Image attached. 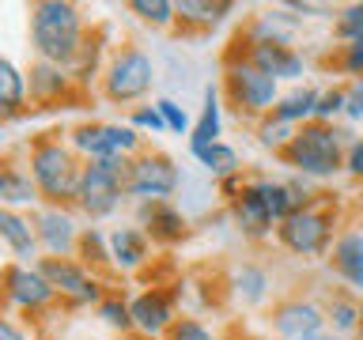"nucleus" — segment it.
<instances>
[{
	"instance_id": "4",
	"label": "nucleus",
	"mask_w": 363,
	"mask_h": 340,
	"mask_svg": "<svg viewBox=\"0 0 363 340\" xmlns=\"http://www.w3.org/2000/svg\"><path fill=\"white\" fill-rule=\"evenodd\" d=\"M79 174H84V166H76V155L65 144L45 140L30 152V178L50 200L79 197Z\"/></svg>"
},
{
	"instance_id": "42",
	"label": "nucleus",
	"mask_w": 363,
	"mask_h": 340,
	"mask_svg": "<svg viewBox=\"0 0 363 340\" xmlns=\"http://www.w3.org/2000/svg\"><path fill=\"white\" fill-rule=\"evenodd\" d=\"M318 340H333V336H318Z\"/></svg>"
},
{
	"instance_id": "5",
	"label": "nucleus",
	"mask_w": 363,
	"mask_h": 340,
	"mask_svg": "<svg viewBox=\"0 0 363 340\" xmlns=\"http://www.w3.org/2000/svg\"><path fill=\"white\" fill-rule=\"evenodd\" d=\"M227 95H231V102L238 106V113H265L269 106L277 110L280 102V87L277 79L265 76L257 64L250 61H231L227 64Z\"/></svg>"
},
{
	"instance_id": "8",
	"label": "nucleus",
	"mask_w": 363,
	"mask_h": 340,
	"mask_svg": "<svg viewBox=\"0 0 363 340\" xmlns=\"http://www.w3.org/2000/svg\"><path fill=\"white\" fill-rule=\"evenodd\" d=\"M178 189V170L167 155H140L129 170V193L144 204H163Z\"/></svg>"
},
{
	"instance_id": "23",
	"label": "nucleus",
	"mask_w": 363,
	"mask_h": 340,
	"mask_svg": "<svg viewBox=\"0 0 363 340\" xmlns=\"http://www.w3.org/2000/svg\"><path fill=\"white\" fill-rule=\"evenodd\" d=\"M189 152L197 155V163L208 170L212 178H235L238 152H235V147H227L223 140H220V144H208V147H189Z\"/></svg>"
},
{
	"instance_id": "3",
	"label": "nucleus",
	"mask_w": 363,
	"mask_h": 340,
	"mask_svg": "<svg viewBox=\"0 0 363 340\" xmlns=\"http://www.w3.org/2000/svg\"><path fill=\"white\" fill-rule=\"evenodd\" d=\"M288 163L295 170L311 178H333L340 170V132L333 125H322V121H311L295 132V140L288 152Z\"/></svg>"
},
{
	"instance_id": "14",
	"label": "nucleus",
	"mask_w": 363,
	"mask_h": 340,
	"mask_svg": "<svg viewBox=\"0 0 363 340\" xmlns=\"http://www.w3.org/2000/svg\"><path fill=\"white\" fill-rule=\"evenodd\" d=\"M38 242L50 249L53 257H65L76 242V220L61 208H45L38 215Z\"/></svg>"
},
{
	"instance_id": "7",
	"label": "nucleus",
	"mask_w": 363,
	"mask_h": 340,
	"mask_svg": "<svg viewBox=\"0 0 363 340\" xmlns=\"http://www.w3.org/2000/svg\"><path fill=\"white\" fill-rule=\"evenodd\" d=\"M329 234H333V223H329V215L318 212V208H299L280 223V242L299 257L322 254L329 246Z\"/></svg>"
},
{
	"instance_id": "32",
	"label": "nucleus",
	"mask_w": 363,
	"mask_h": 340,
	"mask_svg": "<svg viewBox=\"0 0 363 340\" xmlns=\"http://www.w3.org/2000/svg\"><path fill=\"white\" fill-rule=\"evenodd\" d=\"M337 34H340L348 45L356 42V38H363V4H352L345 16L337 19Z\"/></svg>"
},
{
	"instance_id": "11",
	"label": "nucleus",
	"mask_w": 363,
	"mask_h": 340,
	"mask_svg": "<svg viewBox=\"0 0 363 340\" xmlns=\"http://www.w3.org/2000/svg\"><path fill=\"white\" fill-rule=\"evenodd\" d=\"M38 268L45 272V280L53 283V291L68 295V299H76V302H95L99 299V283L79 265H72L68 257H42Z\"/></svg>"
},
{
	"instance_id": "18",
	"label": "nucleus",
	"mask_w": 363,
	"mask_h": 340,
	"mask_svg": "<svg viewBox=\"0 0 363 340\" xmlns=\"http://www.w3.org/2000/svg\"><path fill=\"white\" fill-rule=\"evenodd\" d=\"M231 212H235V223L242 227L246 234H269V227H272V215L265 212V204H261V197L250 186H242V193H235V204H231Z\"/></svg>"
},
{
	"instance_id": "6",
	"label": "nucleus",
	"mask_w": 363,
	"mask_h": 340,
	"mask_svg": "<svg viewBox=\"0 0 363 340\" xmlns=\"http://www.w3.org/2000/svg\"><path fill=\"white\" fill-rule=\"evenodd\" d=\"M155 84V64L144 50H121L118 57L110 61V72H106V95L113 102H133V98H144Z\"/></svg>"
},
{
	"instance_id": "12",
	"label": "nucleus",
	"mask_w": 363,
	"mask_h": 340,
	"mask_svg": "<svg viewBox=\"0 0 363 340\" xmlns=\"http://www.w3.org/2000/svg\"><path fill=\"white\" fill-rule=\"evenodd\" d=\"M272 325H277V333L284 340H318L325 317H322V310H318L314 302L295 299V302H284L280 306L277 317H272Z\"/></svg>"
},
{
	"instance_id": "33",
	"label": "nucleus",
	"mask_w": 363,
	"mask_h": 340,
	"mask_svg": "<svg viewBox=\"0 0 363 340\" xmlns=\"http://www.w3.org/2000/svg\"><path fill=\"white\" fill-rule=\"evenodd\" d=\"M337 113H345V87H333V91H325L322 98H318V110H314V121H329V118H337Z\"/></svg>"
},
{
	"instance_id": "25",
	"label": "nucleus",
	"mask_w": 363,
	"mask_h": 340,
	"mask_svg": "<svg viewBox=\"0 0 363 340\" xmlns=\"http://www.w3.org/2000/svg\"><path fill=\"white\" fill-rule=\"evenodd\" d=\"M23 95H27V84H23L19 68L11 61H0V102H4V110H19Z\"/></svg>"
},
{
	"instance_id": "44",
	"label": "nucleus",
	"mask_w": 363,
	"mask_h": 340,
	"mask_svg": "<svg viewBox=\"0 0 363 340\" xmlns=\"http://www.w3.org/2000/svg\"><path fill=\"white\" fill-rule=\"evenodd\" d=\"M359 208H363V200H359Z\"/></svg>"
},
{
	"instance_id": "9",
	"label": "nucleus",
	"mask_w": 363,
	"mask_h": 340,
	"mask_svg": "<svg viewBox=\"0 0 363 340\" xmlns=\"http://www.w3.org/2000/svg\"><path fill=\"white\" fill-rule=\"evenodd\" d=\"M72 144L91 163V159H125L129 152H136L140 136L133 125H84L72 132Z\"/></svg>"
},
{
	"instance_id": "19",
	"label": "nucleus",
	"mask_w": 363,
	"mask_h": 340,
	"mask_svg": "<svg viewBox=\"0 0 363 340\" xmlns=\"http://www.w3.org/2000/svg\"><path fill=\"white\" fill-rule=\"evenodd\" d=\"M106 246H110L113 265H121L125 272L144 265V257H147V238H144V231H136V227H118Z\"/></svg>"
},
{
	"instance_id": "30",
	"label": "nucleus",
	"mask_w": 363,
	"mask_h": 340,
	"mask_svg": "<svg viewBox=\"0 0 363 340\" xmlns=\"http://www.w3.org/2000/svg\"><path fill=\"white\" fill-rule=\"evenodd\" d=\"M329 322H333L337 333H352V329L359 325V306L352 299H333V306H329Z\"/></svg>"
},
{
	"instance_id": "24",
	"label": "nucleus",
	"mask_w": 363,
	"mask_h": 340,
	"mask_svg": "<svg viewBox=\"0 0 363 340\" xmlns=\"http://www.w3.org/2000/svg\"><path fill=\"white\" fill-rule=\"evenodd\" d=\"M0 200L16 212L19 204H34V200H38V186L30 181V174H19L16 166H8L4 174H0Z\"/></svg>"
},
{
	"instance_id": "21",
	"label": "nucleus",
	"mask_w": 363,
	"mask_h": 340,
	"mask_svg": "<svg viewBox=\"0 0 363 340\" xmlns=\"http://www.w3.org/2000/svg\"><path fill=\"white\" fill-rule=\"evenodd\" d=\"M144 220H147V231L163 238V242H174V238L186 234V220L170 204H144Z\"/></svg>"
},
{
	"instance_id": "39",
	"label": "nucleus",
	"mask_w": 363,
	"mask_h": 340,
	"mask_svg": "<svg viewBox=\"0 0 363 340\" xmlns=\"http://www.w3.org/2000/svg\"><path fill=\"white\" fill-rule=\"evenodd\" d=\"M345 166H348V174H352V178H363V140H356V144L348 147Z\"/></svg>"
},
{
	"instance_id": "38",
	"label": "nucleus",
	"mask_w": 363,
	"mask_h": 340,
	"mask_svg": "<svg viewBox=\"0 0 363 340\" xmlns=\"http://www.w3.org/2000/svg\"><path fill=\"white\" fill-rule=\"evenodd\" d=\"M133 129H152V132H167V121L163 113H159V106H144L133 113Z\"/></svg>"
},
{
	"instance_id": "40",
	"label": "nucleus",
	"mask_w": 363,
	"mask_h": 340,
	"mask_svg": "<svg viewBox=\"0 0 363 340\" xmlns=\"http://www.w3.org/2000/svg\"><path fill=\"white\" fill-rule=\"evenodd\" d=\"M0 340H23V336H19V329L11 322H0Z\"/></svg>"
},
{
	"instance_id": "43",
	"label": "nucleus",
	"mask_w": 363,
	"mask_h": 340,
	"mask_svg": "<svg viewBox=\"0 0 363 340\" xmlns=\"http://www.w3.org/2000/svg\"><path fill=\"white\" fill-rule=\"evenodd\" d=\"M34 340H45V336H34Z\"/></svg>"
},
{
	"instance_id": "36",
	"label": "nucleus",
	"mask_w": 363,
	"mask_h": 340,
	"mask_svg": "<svg viewBox=\"0 0 363 340\" xmlns=\"http://www.w3.org/2000/svg\"><path fill=\"white\" fill-rule=\"evenodd\" d=\"M345 118L348 121H363V76L352 79L345 87Z\"/></svg>"
},
{
	"instance_id": "10",
	"label": "nucleus",
	"mask_w": 363,
	"mask_h": 340,
	"mask_svg": "<svg viewBox=\"0 0 363 340\" xmlns=\"http://www.w3.org/2000/svg\"><path fill=\"white\" fill-rule=\"evenodd\" d=\"M4 295L11 306H23V310H38L53 299V283L45 280L42 268L30 265H11L4 272Z\"/></svg>"
},
{
	"instance_id": "31",
	"label": "nucleus",
	"mask_w": 363,
	"mask_h": 340,
	"mask_svg": "<svg viewBox=\"0 0 363 340\" xmlns=\"http://www.w3.org/2000/svg\"><path fill=\"white\" fill-rule=\"evenodd\" d=\"M291 140H295V132H291L288 121H277V118H272V121L261 125V144H265V147H280V152H288Z\"/></svg>"
},
{
	"instance_id": "16",
	"label": "nucleus",
	"mask_w": 363,
	"mask_h": 340,
	"mask_svg": "<svg viewBox=\"0 0 363 340\" xmlns=\"http://www.w3.org/2000/svg\"><path fill=\"white\" fill-rule=\"evenodd\" d=\"M333 268L356 291H363V231H348L333 242Z\"/></svg>"
},
{
	"instance_id": "13",
	"label": "nucleus",
	"mask_w": 363,
	"mask_h": 340,
	"mask_svg": "<svg viewBox=\"0 0 363 340\" xmlns=\"http://www.w3.org/2000/svg\"><path fill=\"white\" fill-rule=\"evenodd\" d=\"M250 64H257L272 79H299L303 76V57L284 42H254L250 45Z\"/></svg>"
},
{
	"instance_id": "1",
	"label": "nucleus",
	"mask_w": 363,
	"mask_h": 340,
	"mask_svg": "<svg viewBox=\"0 0 363 340\" xmlns=\"http://www.w3.org/2000/svg\"><path fill=\"white\" fill-rule=\"evenodd\" d=\"M30 42L45 64H65L79 53L84 19L65 0H42V4L30 8Z\"/></svg>"
},
{
	"instance_id": "41",
	"label": "nucleus",
	"mask_w": 363,
	"mask_h": 340,
	"mask_svg": "<svg viewBox=\"0 0 363 340\" xmlns=\"http://www.w3.org/2000/svg\"><path fill=\"white\" fill-rule=\"evenodd\" d=\"M356 333H359V340H363V306H359V325H356Z\"/></svg>"
},
{
	"instance_id": "27",
	"label": "nucleus",
	"mask_w": 363,
	"mask_h": 340,
	"mask_svg": "<svg viewBox=\"0 0 363 340\" xmlns=\"http://www.w3.org/2000/svg\"><path fill=\"white\" fill-rule=\"evenodd\" d=\"M65 87V72H61V64H38L34 68V76H30V91L38 98H50L53 91H61Z\"/></svg>"
},
{
	"instance_id": "35",
	"label": "nucleus",
	"mask_w": 363,
	"mask_h": 340,
	"mask_svg": "<svg viewBox=\"0 0 363 340\" xmlns=\"http://www.w3.org/2000/svg\"><path fill=\"white\" fill-rule=\"evenodd\" d=\"M155 106H159V113H163V121H167L170 132H186V129H189V113L182 110L174 98H159Z\"/></svg>"
},
{
	"instance_id": "17",
	"label": "nucleus",
	"mask_w": 363,
	"mask_h": 340,
	"mask_svg": "<svg viewBox=\"0 0 363 340\" xmlns=\"http://www.w3.org/2000/svg\"><path fill=\"white\" fill-rule=\"evenodd\" d=\"M0 234H4L8 249L19 261H34V254H38V234L30 231V220H23L19 212L4 208L0 212Z\"/></svg>"
},
{
	"instance_id": "37",
	"label": "nucleus",
	"mask_w": 363,
	"mask_h": 340,
	"mask_svg": "<svg viewBox=\"0 0 363 340\" xmlns=\"http://www.w3.org/2000/svg\"><path fill=\"white\" fill-rule=\"evenodd\" d=\"M170 340H216V336H212L201 322L186 317V322H174V325H170Z\"/></svg>"
},
{
	"instance_id": "15",
	"label": "nucleus",
	"mask_w": 363,
	"mask_h": 340,
	"mask_svg": "<svg viewBox=\"0 0 363 340\" xmlns=\"http://www.w3.org/2000/svg\"><path fill=\"white\" fill-rule=\"evenodd\" d=\"M133 325L140 329V333H147V336H159L163 329L170 333V325H174V310H170L167 295H159V291L140 295V299L133 302Z\"/></svg>"
},
{
	"instance_id": "28",
	"label": "nucleus",
	"mask_w": 363,
	"mask_h": 340,
	"mask_svg": "<svg viewBox=\"0 0 363 340\" xmlns=\"http://www.w3.org/2000/svg\"><path fill=\"white\" fill-rule=\"evenodd\" d=\"M178 19L186 23H216L223 16V11H231V4H197V0H182V4H174Z\"/></svg>"
},
{
	"instance_id": "26",
	"label": "nucleus",
	"mask_w": 363,
	"mask_h": 340,
	"mask_svg": "<svg viewBox=\"0 0 363 340\" xmlns=\"http://www.w3.org/2000/svg\"><path fill=\"white\" fill-rule=\"evenodd\" d=\"M235 283H238L242 302H261V299H265V288H269V276L261 268H254V265H242V268H238V276H235Z\"/></svg>"
},
{
	"instance_id": "20",
	"label": "nucleus",
	"mask_w": 363,
	"mask_h": 340,
	"mask_svg": "<svg viewBox=\"0 0 363 340\" xmlns=\"http://www.w3.org/2000/svg\"><path fill=\"white\" fill-rule=\"evenodd\" d=\"M220 129H223V118H220V98H216V91L208 87V91H204V110H201V121L193 125L189 147H208V144H220Z\"/></svg>"
},
{
	"instance_id": "2",
	"label": "nucleus",
	"mask_w": 363,
	"mask_h": 340,
	"mask_svg": "<svg viewBox=\"0 0 363 340\" xmlns=\"http://www.w3.org/2000/svg\"><path fill=\"white\" fill-rule=\"evenodd\" d=\"M129 163L125 159H91L79 174V204L91 220H102L121 204V189H129Z\"/></svg>"
},
{
	"instance_id": "34",
	"label": "nucleus",
	"mask_w": 363,
	"mask_h": 340,
	"mask_svg": "<svg viewBox=\"0 0 363 340\" xmlns=\"http://www.w3.org/2000/svg\"><path fill=\"white\" fill-rule=\"evenodd\" d=\"M99 314H102V322L113 325V329H129L133 325V306H125L118 299H106V302L99 306Z\"/></svg>"
},
{
	"instance_id": "22",
	"label": "nucleus",
	"mask_w": 363,
	"mask_h": 340,
	"mask_svg": "<svg viewBox=\"0 0 363 340\" xmlns=\"http://www.w3.org/2000/svg\"><path fill=\"white\" fill-rule=\"evenodd\" d=\"M318 98H322V95H318L314 87H299V91H291V95H284V98L277 102L272 118H277V121H288V125L303 121V118H314Z\"/></svg>"
},
{
	"instance_id": "29",
	"label": "nucleus",
	"mask_w": 363,
	"mask_h": 340,
	"mask_svg": "<svg viewBox=\"0 0 363 340\" xmlns=\"http://www.w3.org/2000/svg\"><path fill=\"white\" fill-rule=\"evenodd\" d=\"M129 8H133L140 19L155 23V27H163V23H170V19L178 16V11H174V4H167V0H133Z\"/></svg>"
}]
</instances>
